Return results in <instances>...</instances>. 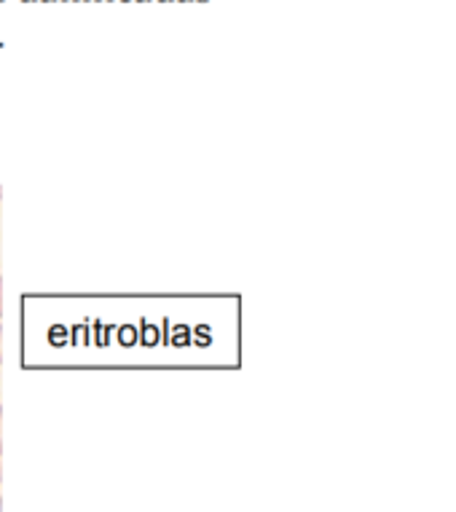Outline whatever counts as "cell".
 Listing matches in <instances>:
<instances>
[{
	"label": "cell",
	"instance_id": "cell-1",
	"mask_svg": "<svg viewBox=\"0 0 456 512\" xmlns=\"http://www.w3.org/2000/svg\"><path fill=\"white\" fill-rule=\"evenodd\" d=\"M0 314H3V306H0Z\"/></svg>",
	"mask_w": 456,
	"mask_h": 512
}]
</instances>
